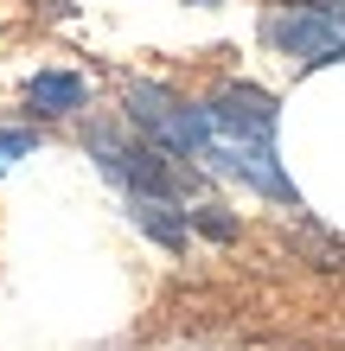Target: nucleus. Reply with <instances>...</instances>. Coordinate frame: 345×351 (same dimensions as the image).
<instances>
[{"label":"nucleus","mask_w":345,"mask_h":351,"mask_svg":"<svg viewBox=\"0 0 345 351\" xmlns=\"http://www.w3.org/2000/svg\"><path fill=\"white\" fill-rule=\"evenodd\" d=\"M32 147H38L32 128H7V134H0V167H13V154H32Z\"/></svg>","instance_id":"0eeeda50"},{"label":"nucleus","mask_w":345,"mask_h":351,"mask_svg":"<svg viewBox=\"0 0 345 351\" xmlns=\"http://www.w3.org/2000/svg\"><path fill=\"white\" fill-rule=\"evenodd\" d=\"M186 223L205 243H237V217L224 211V204H186Z\"/></svg>","instance_id":"39448f33"},{"label":"nucleus","mask_w":345,"mask_h":351,"mask_svg":"<svg viewBox=\"0 0 345 351\" xmlns=\"http://www.w3.org/2000/svg\"><path fill=\"white\" fill-rule=\"evenodd\" d=\"M121 109H128V128L147 134L154 147H167L179 160H205V147H211L205 102L173 96L167 84H128V90H121Z\"/></svg>","instance_id":"f257e3e1"},{"label":"nucleus","mask_w":345,"mask_h":351,"mask_svg":"<svg viewBox=\"0 0 345 351\" xmlns=\"http://www.w3.org/2000/svg\"><path fill=\"white\" fill-rule=\"evenodd\" d=\"M26 109L38 121H64V115H84L90 109V84L77 71H38L26 84Z\"/></svg>","instance_id":"7ed1b4c3"},{"label":"nucleus","mask_w":345,"mask_h":351,"mask_svg":"<svg viewBox=\"0 0 345 351\" xmlns=\"http://www.w3.org/2000/svg\"><path fill=\"white\" fill-rule=\"evenodd\" d=\"M128 211H134V223H141V230H147L167 256H186V243H192L186 204H167V198H128Z\"/></svg>","instance_id":"20e7f679"},{"label":"nucleus","mask_w":345,"mask_h":351,"mask_svg":"<svg viewBox=\"0 0 345 351\" xmlns=\"http://www.w3.org/2000/svg\"><path fill=\"white\" fill-rule=\"evenodd\" d=\"M294 243H300L320 268H345V243H339L333 230H320V223H294Z\"/></svg>","instance_id":"423d86ee"},{"label":"nucleus","mask_w":345,"mask_h":351,"mask_svg":"<svg viewBox=\"0 0 345 351\" xmlns=\"http://www.w3.org/2000/svg\"><path fill=\"white\" fill-rule=\"evenodd\" d=\"M262 45L294 58L300 71L320 64H345V19L313 13V7H269L262 13Z\"/></svg>","instance_id":"f03ea898"}]
</instances>
